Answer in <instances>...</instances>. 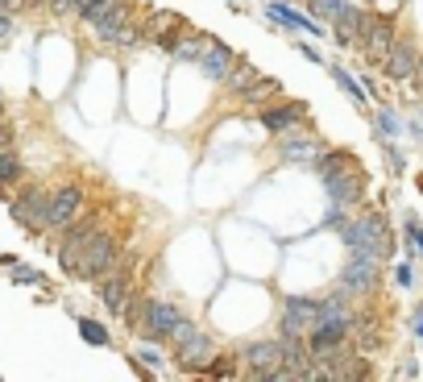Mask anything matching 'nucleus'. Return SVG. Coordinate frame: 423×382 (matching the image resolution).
I'll return each mask as SVG.
<instances>
[{
  "label": "nucleus",
  "mask_w": 423,
  "mask_h": 382,
  "mask_svg": "<svg viewBox=\"0 0 423 382\" xmlns=\"http://www.w3.org/2000/svg\"><path fill=\"white\" fill-rule=\"evenodd\" d=\"M79 333H83L88 345H108V341H113L108 329H104V324H95V320H79Z\"/></svg>",
  "instance_id": "nucleus-25"
},
{
  "label": "nucleus",
  "mask_w": 423,
  "mask_h": 382,
  "mask_svg": "<svg viewBox=\"0 0 423 382\" xmlns=\"http://www.w3.org/2000/svg\"><path fill=\"white\" fill-rule=\"evenodd\" d=\"M415 46L411 42H395V46L386 50V58H382V67H386V75L390 79H411L415 75Z\"/></svg>",
  "instance_id": "nucleus-14"
},
{
  "label": "nucleus",
  "mask_w": 423,
  "mask_h": 382,
  "mask_svg": "<svg viewBox=\"0 0 423 382\" xmlns=\"http://www.w3.org/2000/svg\"><path fill=\"white\" fill-rule=\"evenodd\" d=\"M245 361L254 366L249 370V378H270L282 370V341H254V345H245Z\"/></svg>",
  "instance_id": "nucleus-7"
},
{
  "label": "nucleus",
  "mask_w": 423,
  "mask_h": 382,
  "mask_svg": "<svg viewBox=\"0 0 423 382\" xmlns=\"http://www.w3.org/2000/svg\"><path fill=\"white\" fill-rule=\"evenodd\" d=\"M224 83H229L233 92H249V88L258 83V71H254V67H245V63H233V71L224 75Z\"/></svg>",
  "instance_id": "nucleus-21"
},
{
  "label": "nucleus",
  "mask_w": 423,
  "mask_h": 382,
  "mask_svg": "<svg viewBox=\"0 0 423 382\" xmlns=\"http://www.w3.org/2000/svg\"><path fill=\"white\" fill-rule=\"evenodd\" d=\"M361 50L374 58V63H382L386 58V50L395 46V21L390 17H365V29H361Z\"/></svg>",
  "instance_id": "nucleus-9"
},
{
  "label": "nucleus",
  "mask_w": 423,
  "mask_h": 382,
  "mask_svg": "<svg viewBox=\"0 0 423 382\" xmlns=\"http://www.w3.org/2000/svg\"><path fill=\"white\" fill-rule=\"evenodd\" d=\"M320 142H307V138H286L282 142V158L286 162H320Z\"/></svg>",
  "instance_id": "nucleus-20"
},
{
  "label": "nucleus",
  "mask_w": 423,
  "mask_h": 382,
  "mask_svg": "<svg viewBox=\"0 0 423 382\" xmlns=\"http://www.w3.org/2000/svg\"><path fill=\"white\" fill-rule=\"evenodd\" d=\"M179 320H183V311L174 308V304H166V299H145V329L141 336H150V341H162L179 329Z\"/></svg>",
  "instance_id": "nucleus-6"
},
{
  "label": "nucleus",
  "mask_w": 423,
  "mask_h": 382,
  "mask_svg": "<svg viewBox=\"0 0 423 382\" xmlns=\"http://www.w3.org/2000/svg\"><path fill=\"white\" fill-rule=\"evenodd\" d=\"M13 179H21V158L13 150H4L0 154V183H13Z\"/></svg>",
  "instance_id": "nucleus-24"
},
{
  "label": "nucleus",
  "mask_w": 423,
  "mask_h": 382,
  "mask_svg": "<svg viewBox=\"0 0 423 382\" xmlns=\"http://www.w3.org/2000/svg\"><path fill=\"white\" fill-rule=\"evenodd\" d=\"M377 125H382V129H386V133H395V129H399V120L390 117V113H382V117H377Z\"/></svg>",
  "instance_id": "nucleus-33"
},
{
  "label": "nucleus",
  "mask_w": 423,
  "mask_h": 382,
  "mask_svg": "<svg viewBox=\"0 0 423 382\" xmlns=\"http://www.w3.org/2000/svg\"><path fill=\"white\" fill-rule=\"evenodd\" d=\"M270 17H274V21H282V25H291V29H299V33H320V29L307 21V17L291 13V9H282V4H270Z\"/></svg>",
  "instance_id": "nucleus-22"
},
{
  "label": "nucleus",
  "mask_w": 423,
  "mask_h": 382,
  "mask_svg": "<svg viewBox=\"0 0 423 382\" xmlns=\"http://www.w3.org/2000/svg\"><path fill=\"white\" fill-rule=\"evenodd\" d=\"M83 208V191L79 187H58L50 195V208H46V229H67L70 220L79 216Z\"/></svg>",
  "instance_id": "nucleus-11"
},
{
  "label": "nucleus",
  "mask_w": 423,
  "mask_h": 382,
  "mask_svg": "<svg viewBox=\"0 0 423 382\" xmlns=\"http://www.w3.org/2000/svg\"><path fill=\"white\" fill-rule=\"evenodd\" d=\"M377 262H382V258H374V254H357V249H352V258H349V266H345V274H340V283L349 286V291H357V295L374 291L377 286Z\"/></svg>",
  "instance_id": "nucleus-10"
},
{
  "label": "nucleus",
  "mask_w": 423,
  "mask_h": 382,
  "mask_svg": "<svg viewBox=\"0 0 423 382\" xmlns=\"http://www.w3.org/2000/svg\"><path fill=\"white\" fill-rule=\"evenodd\" d=\"M307 108L303 104H286V108H270V113H261V129L266 133H282V129H291L295 120L303 117Z\"/></svg>",
  "instance_id": "nucleus-19"
},
{
  "label": "nucleus",
  "mask_w": 423,
  "mask_h": 382,
  "mask_svg": "<svg viewBox=\"0 0 423 382\" xmlns=\"http://www.w3.org/2000/svg\"><path fill=\"white\" fill-rule=\"evenodd\" d=\"M324 187H328L332 204L336 208H352V204H361L365 200V179H361V170H336V175H324Z\"/></svg>",
  "instance_id": "nucleus-5"
},
{
  "label": "nucleus",
  "mask_w": 423,
  "mask_h": 382,
  "mask_svg": "<svg viewBox=\"0 0 423 382\" xmlns=\"http://www.w3.org/2000/svg\"><path fill=\"white\" fill-rule=\"evenodd\" d=\"M9 33H13V17H9V13H0V42H4Z\"/></svg>",
  "instance_id": "nucleus-32"
},
{
  "label": "nucleus",
  "mask_w": 423,
  "mask_h": 382,
  "mask_svg": "<svg viewBox=\"0 0 423 382\" xmlns=\"http://www.w3.org/2000/svg\"><path fill=\"white\" fill-rule=\"evenodd\" d=\"M104 4H108V0H79V17H88V21H92Z\"/></svg>",
  "instance_id": "nucleus-30"
},
{
  "label": "nucleus",
  "mask_w": 423,
  "mask_h": 382,
  "mask_svg": "<svg viewBox=\"0 0 423 382\" xmlns=\"http://www.w3.org/2000/svg\"><path fill=\"white\" fill-rule=\"evenodd\" d=\"M95 283H100V299H104L108 308H113V311H125V299H129V279H125V274L108 270V274H100Z\"/></svg>",
  "instance_id": "nucleus-17"
},
{
  "label": "nucleus",
  "mask_w": 423,
  "mask_h": 382,
  "mask_svg": "<svg viewBox=\"0 0 423 382\" xmlns=\"http://www.w3.org/2000/svg\"><path fill=\"white\" fill-rule=\"evenodd\" d=\"M415 83L423 88V58H415Z\"/></svg>",
  "instance_id": "nucleus-35"
},
{
  "label": "nucleus",
  "mask_w": 423,
  "mask_h": 382,
  "mask_svg": "<svg viewBox=\"0 0 423 382\" xmlns=\"http://www.w3.org/2000/svg\"><path fill=\"white\" fill-rule=\"evenodd\" d=\"M208 358H212V341L204 333H191L187 341H179V366H183V370L195 374V370L208 366Z\"/></svg>",
  "instance_id": "nucleus-15"
},
{
  "label": "nucleus",
  "mask_w": 423,
  "mask_h": 382,
  "mask_svg": "<svg viewBox=\"0 0 423 382\" xmlns=\"http://www.w3.org/2000/svg\"><path fill=\"white\" fill-rule=\"evenodd\" d=\"M199 374H216V378H229V374H233V361H212V366H204Z\"/></svg>",
  "instance_id": "nucleus-29"
},
{
  "label": "nucleus",
  "mask_w": 423,
  "mask_h": 382,
  "mask_svg": "<svg viewBox=\"0 0 423 382\" xmlns=\"http://www.w3.org/2000/svg\"><path fill=\"white\" fill-rule=\"evenodd\" d=\"M320 324V304L315 299H286L282 308V336H299L311 333Z\"/></svg>",
  "instance_id": "nucleus-8"
},
{
  "label": "nucleus",
  "mask_w": 423,
  "mask_h": 382,
  "mask_svg": "<svg viewBox=\"0 0 423 382\" xmlns=\"http://www.w3.org/2000/svg\"><path fill=\"white\" fill-rule=\"evenodd\" d=\"M415 333H419V336H423V308H419V311H415Z\"/></svg>",
  "instance_id": "nucleus-36"
},
{
  "label": "nucleus",
  "mask_w": 423,
  "mask_h": 382,
  "mask_svg": "<svg viewBox=\"0 0 423 382\" xmlns=\"http://www.w3.org/2000/svg\"><path fill=\"white\" fill-rule=\"evenodd\" d=\"M332 25H336V42H345V46H349V42H357V38H361V29H365V13L345 4V13H340Z\"/></svg>",
  "instance_id": "nucleus-18"
},
{
  "label": "nucleus",
  "mask_w": 423,
  "mask_h": 382,
  "mask_svg": "<svg viewBox=\"0 0 423 382\" xmlns=\"http://www.w3.org/2000/svg\"><path fill=\"white\" fill-rule=\"evenodd\" d=\"M274 92H278V83H274V79H258L249 92H241V96H245V104H266V96H274Z\"/></svg>",
  "instance_id": "nucleus-26"
},
{
  "label": "nucleus",
  "mask_w": 423,
  "mask_h": 382,
  "mask_svg": "<svg viewBox=\"0 0 423 382\" xmlns=\"http://www.w3.org/2000/svg\"><path fill=\"white\" fill-rule=\"evenodd\" d=\"M46 208H50V195L42 187H29L21 191L13 204H9V212H13V220L21 224V229H29V233H38V229H46Z\"/></svg>",
  "instance_id": "nucleus-4"
},
{
  "label": "nucleus",
  "mask_w": 423,
  "mask_h": 382,
  "mask_svg": "<svg viewBox=\"0 0 423 382\" xmlns=\"http://www.w3.org/2000/svg\"><path fill=\"white\" fill-rule=\"evenodd\" d=\"M233 50L229 46H220V42H208V46H204V54H199V67H204V75H208V79H220V83H224V75L233 71Z\"/></svg>",
  "instance_id": "nucleus-16"
},
{
  "label": "nucleus",
  "mask_w": 423,
  "mask_h": 382,
  "mask_svg": "<svg viewBox=\"0 0 423 382\" xmlns=\"http://www.w3.org/2000/svg\"><path fill=\"white\" fill-rule=\"evenodd\" d=\"M46 9L50 13H58V17H67V13H79V0H50Z\"/></svg>",
  "instance_id": "nucleus-28"
},
{
  "label": "nucleus",
  "mask_w": 423,
  "mask_h": 382,
  "mask_svg": "<svg viewBox=\"0 0 423 382\" xmlns=\"http://www.w3.org/2000/svg\"><path fill=\"white\" fill-rule=\"evenodd\" d=\"M100 229V220H83V224H70L67 229V241H63V249H58V262L63 270L75 274V262H79V254H83V245L92 241V233Z\"/></svg>",
  "instance_id": "nucleus-13"
},
{
  "label": "nucleus",
  "mask_w": 423,
  "mask_h": 382,
  "mask_svg": "<svg viewBox=\"0 0 423 382\" xmlns=\"http://www.w3.org/2000/svg\"><path fill=\"white\" fill-rule=\"evenodd\" d=\"M108 270H117V241H113V233L95 229L92 241H88L83 254H79V262H75V274H79V279H100V274H108Z\"/></svg>",
  "instance_id": "nucleus-2"
},
{
  "label": "nucleus",
  "mask_w": 423,
  "mask_h": 382,
  "mask_svg": "<svg viewBox=\"0 0 423 382\" xmlns=\"http://www.w3.org/2000/svg\"><path fill=\"white\" fill-rule=\"evenodd\" d=\"M0 113H4V100H0Z\"/></svg>",
  "instance_id": "nucleus-38"
},
{
  "label": "nucleus",
  "mask_w": 423,
  "mask_h": 382,
  "mask_svg": "<svg viewBox=\"0 0 423 382\" xmlns=\"http://www.w3.org/2000/svg\"><path fill=\"white\" fill-rule=\"evenodd\" d=\"M187 29H191V25L183 21L179 13H150V21H145V29H141V33H150V38H154L162 50H170L179 38H183V33H187Z\"/></svg>",
  "instance_id": "nucleus-12"
},
{
  "label": "nucleus",
  "mask_w": 423,
  "mask_h": 382,
  "mask_svg": "<svg viewBox=\"0 0 423 382\" xmlns=\"http://www.w3.org/2000/svg\"><path fill=\"white\" fill-rule=\"evenodd\" d=\"M13 142H17V138H13V129H4V125H0V154H4V150H13Z\"/></svg>",
  "instance_id": "nucleus-31"
},
{
  "label": "nucleus",
  "mask_w": 423,
  "mask_h": 382,
  "mask_svg": "<svg viewBox=\"0 0 423 382\" xmlns=\"http://www.w3.org/2000/svg\"><path fill=\"white\" fill-rule=\"evenodd\" d=\"M311 13H315L320 21H336V17L345 13V0H311Z\"/></svg>",
  "instance_id": "nucleus-23"
},
{
  "label": "nucleus",
  "mask_w": 423,
  "mask_h": 382,
  "mask_svg": "<svg viewBox=\"0 0 423 382\" xmlns=\"http://www.w3.org/2000/svg\"><path fill=\"white\" fill-rule=\"evenodd\" d=\"M25 4H50V0H25Z\"/></svg>",
  "instance_id": "nucleus-37"
},
{
  "label": "nucleus",
  "mask_w": 423,
  "mask_h": 382,
  "mask_svg": "<svg viewBox=\"0 0 423 382\" xmlns=\"http://www.w3.org/2000/svg\"><path fill=\"white\" fill-rule=\"evenodd\" d=\"M411 241H415V245L423 249V229H415V224H411Z\"/></svg>",
  "instance_id": "nucleus-34"
},
{
  "label": "nucleus",
  "mask_w": 423,
  "mask_h": 382,
  "mask_svg": "<svg viewBox=\"0 0 423 382\" xmlns=\"http://www.w3.org/2000/svg\"><path fill=\"white\" fill-rule=\"evenodd\" d=\"M345 241H349V249H357V254H374V258L390 254V233H386V220L382 216H361V220L345 224Z\"/></svg>",
  "instance_id": "nucleus-3"
},
{
  "label": "nucleus",
  "mask_w": 423,
  "mask_h": 382,
  "mask_svg": "<svg viewBox=\"0 0 423 382\" xmlns=\"http://www.w3.org/2000/svg\"><path fill=\"white\" fill-rule=\"evenodd\" d=\"M332 75H336V83H340V88H345V92L352 96V100H357V104H365V96H361V88H357V83H352L349 75L340 71V67H332Z\"/></svg>",
  "instance_id": "nucleus-27"
},
{
  "label": "nucleus",
  "mask_w": 423,
  "mask_h": 382,
  "mask_svg": "<svg viewBox=\"0 0 423 382\" xmlns=\"http://www.w3.org/2000/svg\"><path fill=\"white\" fill-rule=\"evenodd\" d=\"M92 29H95L100 42H120V46H133V42L141 38V29L133 25L129 0H108V4L92 17Z\"/></svg>",
  "instance_id": "nucleus-1"
}]
</instances>
